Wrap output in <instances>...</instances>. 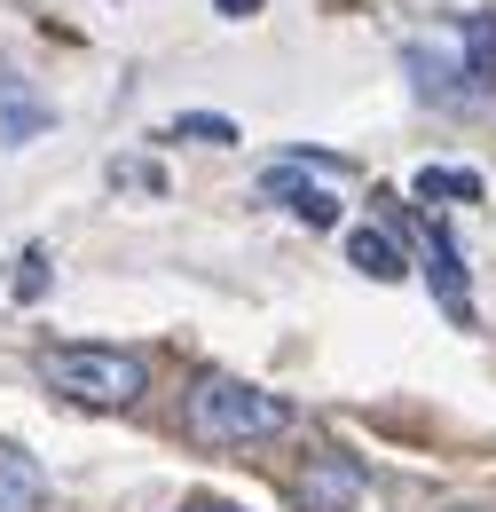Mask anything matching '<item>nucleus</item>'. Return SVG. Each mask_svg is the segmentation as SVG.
Returning a JSON list of instances; mask_svg holds the SVG:
<instances>
[{"mask_svg": "<svg viewBox=\"0 0 496 512\" xmlns=\"http://www.w3.org/2000/svg\"><path fill=\"white\" fill-rule=\"evenodd\" d=\"M292 418L300 410L276 386L229 379V371H205L182 402V434L197 449H252V442H268V434H292Z\"/></svg>", "mask_w": 496, "mask_h": 512, "instance_id": "1", "label": "nucleus"}, {"mask_svg": "<svg viewBox=\"0 0 496 512\" xmlns=\"http://www.w3.org/2000/svg\"><path fill=\"white\" fill-rule=\"evenodd\" d=\"M40 386H56L63 402H79V410H134L142 386H150V363L134 347L56 339V347H40Z\"/></svg>", "mask_w": 496, "mask_h": 512, "instance_id": "2", "label": "nucleus"}, {"mask_svg": "<svg viewBox=\"0 0 496 512\" xmlns=\"http://www.w3.org/2000/svg\"><path fill=\"white\" fill-rule=\"evenodd\" d=\"M355 505H363L355 449H308V465L292 473V512H355Z\"/></svg>", "mask_w": 496, "mask_h": 512, "instance_id": "3", "label": "nucleus"}, {"mask_svg": "<svg viewBox=\"0 0 496 512\" xmlns=\"http://www.w3.org/2000/svg\"><path fill=\"white\" fill-rule=\"evenodd\" d=\"M260 190L276 197V205H284L292 221H308V229H331V221H339V197L323 190V182H315L300 158H276V166L260 174Z\"/></svg>", "mask_w": 496, "mask_h": 512, "instance_id": "4", "label": "nucleus"}, {"mask_svg": "<svg viewBox=\"0 0 496 512\" xmlns=\"http://www.w3.org/2000/svg\"><path fill=\"white\" fill-rule=\"evenodd\" d=\"M426 284H434V300L449 308V323H473V292H465V260H457V237H449V221L426 213Z\"/></svg>", "mask_w": 496, "mask_h": 512, "instance_id": "5", "label": "nucleus"}, {"mask_svg": "<svg viewBox=\"0 0 496 512\" xmlns=\"http://www.w3.org/2000/svg\"><path fill=\"white\" fill-rule=\"evenodd\" d=\"M48 127H56V111L24 79H0V150H24V142H40Z\"/></svg>", "mask_w": 496, "mask_h": 512, "instance_id": "6", "label": "nucleus"}, {"mask_svg": "<svg viewBox=\"0 0 496 512\" xmlns=\"http://www.w3.org/2000/svg\"><path fill=\"white\" fill-rule=\"evenodd\" d=\"M40 465L24 457L16 442H0V512H40Z\"/></svg>", "mask_w": 496, "mask_h": 512, "instance_id": "7", "label": "nucleus"}, {"mask_svg": "<svg viewBox=\"0 0 496 512\" xmlns=\"http://www.w3.org/2000/svg\"><path fill=\"white\" fill-rule=\"evenodd\" d=\"M347 260H355L363 276H378V284H402V276H410V260H402V245H394L386 229H355V237H347Z\"/></svg>", "mask_w": 496, "mask_h": 512, "instance_id": "8", "label": "nucleus"}, {"mask_svg": "<svg viewBox=\"0 0 496 512\" xmlns=\"http://www.w3.org/2000/svg\"><path fill=\"white\" fill-rule=\"evenodd\" d=\"M402 64H410V87L434 95V103H465V95H481L473 79H449V64H434L426 48H402Z\"/></svg>", "mask_w": 496, "mask_h": 512, "instance_id": "9", "label": "nucleus"}, {"mask_svg": "<svg viewBox=\"0 0 496 512\" xmlns=\"http://www.w3.org/2000/svg\"><path fill=\"white\" fill-rule=\"evenodd\" d=\"M457 40H465V79H473V87H496V16H465Z\"/></svg>", "mask_w": 496, "mask_h": 512, "instance_id": "10", "label": "nucleus"}, {"mask_svg": "<svg viewBox=\"0 0 496 512\" xmlns=\"http://www.w3.org/2000/svg\"><path fill=\"white\" fill-rule=\"evenodd\" d=\"M410 190L426 197V213H434V205H473V197H481V174H457V166H426V174H418Z\"/></svg>", "mask_w": 496, "mask_h": 512, "instance_id": "11", "label": "nucleus"}, {"mask_svg": "<svg viewBox=\"0 0 496 512\" xmlns=\"http://www.w3.org/2000/svg\"><path fill=\"white\" fill-rule=\"evenodd\" d=\"M48 284H56L48 253H40V245H24V253H16V268H8V300H16V308H32V300H48Z\"/></svg>", "mask_w": 496, "mask_h": 512, "instance_id": "12", "label": "nucleus"}, {"mask_svg": "<svg viewBox=\"0 0 496 512\" xmlns=\"http://www.w3.org/2000/svg\"><path fill=\"white\" fill-rule=\"evenodd\" d=\"M237 119H221V111H182V119H174V127H166V142H213V150H221V142H237Z\"/></svg>", "mask_w": 496, "mask_h": 512, "instance_id": "13", "label": "nucleus"}, {"mask_svg": "<svg viewBox=\"0 0 496 512\" xmlns=\"http://www.w3.org/2000/svg\"><path fill=\"white\" fill-rule=\"evenodd\" d=\"M213 8H221L229 24H245V16H260V0H213Z\"/></svg>", "mask_w": 496, "mask_h": 512, "instance_id": "14", "label": "nucleus"}, {"mask_svg": "<svg viewBox=\"0 0 496 512\" xmlns=\"http://www.w3.org/2000/svg\"><path fill=\"white\" fill-rule=\"evenodd\" d=\"M189 512H245V505H221V497H197Z\"/></svg>", "mask_w": 496, "mask_h": 512, "instance_id": "15", "label": "nucleus"}, {"mask_svg": "<svg viewBox=\"0 0 496 512\" xmlns=\"http://www.w3.org/2000/svg\"><path fill=\"white\" fill-rule=\"evenodd\" d=\"M449 512H496V505H449Z\"/></svg>", "mask_w": 496, "mask_h": 512, "instance_id": "16", "label": "nucleus"}]
</instances>
